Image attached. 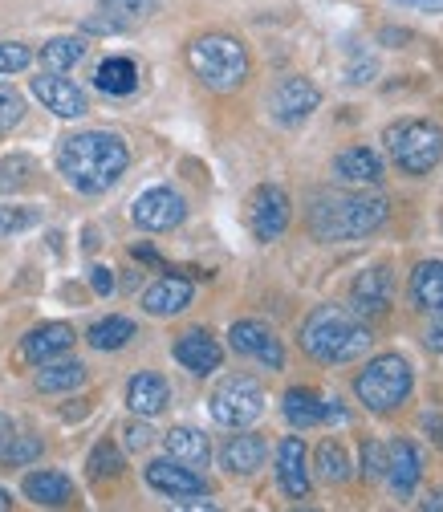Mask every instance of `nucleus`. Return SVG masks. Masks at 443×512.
Returning a JSON list of instances; mask_svg holds the SVG:
<instances>
[{"label":"nucleus","instance_id":"nucleus-1","mask_svg":"<svg viewBox=\"0 0 443 512\" xmlns=\"http://www.w3.org/2000/svg\"><path fill=\"white\" fill-rule=\"evenodd\" d=\"M126 163H131V151L126 143L114 135V131H82V135H70L61 139L57 147V167L66 175V183L82 196H102L110 191Z\"/></svg>","mask_w":443,"mask_h":512},{"label":"nucleus","instance_id":"nucleus-2","mask_svg":"<svg viewBox=\"0 0 443 512\" xmlns=\"http://www.w3.org/2000/svg\"><path fill=\"white\" fill-rule=\"evenodd\" d=\"M391 204L374 191H326L309 204V232L326 240V244H342V240H362L374 236L387 224Z\"/></svg>","mask_w":443,"mask_h":512},{"label":"nucleus","instance_id":"nucleus-3","mask_svg":"<svg viewBox=\"0 0 443 512\" xmlns=\"http://www.w3.org/2000/svg\"><path fill=\"white\" fill-rule=\"evenodd\" d=\"M370 342H374L370 322H362L350 305H322V309H313L301 326V350L326 366H346V362L362 358L370 350Z\"/></svg>","mask_w":443,"mask_h":512},{"label":"nucleus","instance_id":"nucleus-4","mask_svg":"<svg viewBox=\"0 0 443 512\" xmlns=\"http://www.w3.org/2000/svg\"><path fill=\"white\" fill-rule=\"evenodd\" d=\"M187 66H192V74L216 90V94H232L248 82V49L232 37V33H204L196 37L192 45H187Z\"/></svg>","mask_w":443,"mask_h":512},{"label":"nucleus","instance_id":"nucleus-5","mask_svg":"<svg viewBox=\"0 0 443 512\" xmlns=\"http://www.w3.org/2000/svg\"><path fill=\"white\" fill-rule=\"evenodd\" d=\"M415 391V370L403 354H374L358 374H354V395L366 411L391 415L399 411Z\"/></svg>","mask_w":443,"mask_h":512},{"label":"nucleus","instance_id":"nucleus-6","mask_svg":"<svg viewBox=\"0 0 443 512\" xmlns=\"http://www.w3.org/2000/svg\"><path fill=\"white\" fill-rule=\"evenodd\" d=\"M383 147L403 175H431L443 159V131L427 118H399L383 131Z\"/></svg>","mask_w":443,"mask_h":512},{"label":"nucleus","instance_id":"nucleus-7","mask_svg":"<svg viewBox=\"0 0 443 512\" xmlns=\"http://www.w3.org/2000/svg\"><path fill=\"white\" fill-rule=\"evenodd\" d=\"M208 411L220 427H248V423H257L261 411H265V387L252 374H232L212 391Z\"/></svg>","mask_w":443,"mask_h":512},{"label":"nucleus","instance_id":"nucleus-8","mask_svg":"<svg viewBox=\"0 0 443 512\" xmlns=\"http://www.w3.org/2000/svg\"><path fill=\"white\" fill-rule=\"evenodd\" d=\"M395 305V277L387 265H370L354 277L350 285V309L362 317V322H378V317H387Z\"/></svg>","mask_w":443,"mask_h":512},{"label":"nucleus","instance_id":"nucleus-9","mask_svg":"<svg viewBox=\"0 0 443 512\" xmlns=\"http://www.w3.org/2000/svg\"><path fill=\"white\" fill-rule=\"evenodd\" d=\"M289 216H293V204H289V196L281 187L265 183V187L252 191V200H248V228H252V236H257V240H265V244L277 240L289 228Z\"/></svg>","mask_w":443,"mask_h":512},{"label":"nucleus","instance_id":"nucleus-10","mask_svg":"<svg viewBox=\"0 0 443 512\" xmlns=\"http://www.w3.org/2000/svg\"><path fill=\"white\" fill-rule=\"evenodd\" d=\"M318 106H322V90L313 86L309 78H297V74L281 78L277 90H273V98H269V110H273V118L281 126H301Z\"/></svg>","mask_w":443,"mask_h":512},{"label":"nucleus","instance_id":"nucleus-11","mask_svg":"<svg viewBox=\"0 0 443 512\" xmlns=\"http://www.w3.org/2000/svg\"><path fill=\"white\" fill-rule=\"evenodd\" d=\"M183 216H187V204H183L179 191H171V187L143 191V196L135 200V208H131V220L143 232H171L175 224H183Z\"/></svg>","mask_w":443,"mask_h":512},{"label":"nucleus","instance_id":"nucleus-12","mask_svg":"<svg viewBox=\"0 0 443 512\" xmlns=\"http://www.w3.org/2000/svg\"><path fill=\"white\" fill-rule=\"evenodd\" d=\"M285 419L293 427H322V423H346V407L338 399H322L318 391H309V387H293L285 391V403H281Z\"/></svg>","mask_w":443,"mask_h":512},{"label":"nucleus","instance_id":"nucleus-13","mask_svg":"<svg viewBox=\"0 0 443 512\" xmlns=\"http://www.w3.org/2000/svg\"><path fill=\"white\" fill-rule=\"evenodd\" d=\"M228 342H232L236 354L261 362V366H269V370H281V366H285V346H281V338H277L265 322H236V326L228 330Z\"/></svg>","mask_w":443,"mask_h":512},{"label":"nucleus","instance_id":"nucleus-14","mask_svg":"<svg viewBox=\"0 0 443 512\" xmlns=\"http://www.w3.org/2000/svg\"><path fill=\"white\" fill-rule=\"evenodd\" d=\"M419 476H423V456H419V447L411 439H395L387 443V472L383 480L391 484V492L399 500H407L415 488H419Z\"/></svg>","mask_w":443,"mask_h":512},{"label":"nucleus","instance_id":"nucleus-15","mask_svg":"<svg viewBox=\"0 0 443 512\" xmlns=\"http://www.w3.org/2000/svg\"><path fill=\"white\" fill-rule=\"evenodd\" d=\"M33 94L45 110H53L57 118H82L90 110L82 86H74L70 78H61V74H45V78H33Z\"/></svg>","mask_w":443,"mask_h":512},{"label":"nucleus","instance_id":"nucleus-16","mask_svg":"<svg viewBox=\"0 0 443 512\" xmlns=\"http://www.w3.org/2000/svg\"><path fill=\"white\" fill-rule=\"evenodd\" d=\"M277 480L285 488L289 500H305L309 496V452L301 435H285L277 447Z\"/></svg>","mask_w":443,"mask_h":512},{"label":"nucleus","instance_id":"nucleus-17","mask_svg":"<svg viewBox=\"0 0 443 512\" xmlns=\"http://www.w3.org/2000/svg\"><path fill=\"white\" fill-rule=\"evenodd\" d=\"M175 362L183 366V370H192V374H212V370H220V362H224V346L208 334V330H187V334H179V342H175Z\"/></svg>","mask_w":443,"mask_h":512},{"label":"nucleus","instance_id":"nucleus-18","mask_svg":"<svg viewBox=\"0 0 443 512\" xmlns=\"http://www.w3.org/2000/svg\"><path fill=\"white\" fill-rule=\"evenodd\" d=\"M143 476H147V484L155 488V492H163V496H187V492H208V484H204V476L196 472V468H187V464H179V460H151L147 468H143Z\"/></svg>","mask_w":443,"mask_h":512},{"label":"nucleus","instance_id":"nucleus-19","mask_svg":"<svg viewBox=\"0 0 443 512\" xmlns=\"http://www.w3.org/2000/svg\"><path fill=\"white\" fill-rule=\"evenodd\" d=\"M334 175L346 187H378L383 183V155L374 147H346L334 159Z\"/></svg>","mask_w":443,"mask_h":512},{"label":"nucleus","instance_id":"nucleus-20","mask_svg":"<svg viewBox=\"0 0 443 512\" xmlns=\"http://www.w3.org/2000/svg\"><path fill=\"white\" fill-rule=\"evenodd\" d=\"M171 403V387L167 378L155 374V370H143L131 378V387H126V407H131L139 419H155L159 411H167Z\"/></svg>","mask_w":443,"mask_h":512},{"label":"nucleus","instance_id":"nucleus-21","mask_svg":"<svg viewBox=\"0 0 443 512\" xmlns=\"http://www.w3.org/2000/svg\"><path fill=\"white\" fill-rule=\"evenodd\" d=\"M78 342V334H74V326H66V322H49V326H37L25 342H21V354L29 358V362H49V358H61L70 346Z\"/></svg>","mask_w":443,"mask_h":512},{"label":"nucleus","instance_id":"nucleus-22","mask_svg":"<svg viewBox=\"0 0 443 512\" xmlns=\"http://www.w3.org/2000/svg\"><path fill=\"white\" fill-rule=\"evenodd\" d=\"M187 305H192V281L187 277H163L143 293V309L151 317H171V313H183Z\"/></svg>","mask_w":443,"mask_h":512},{"label":"nucleus","instance_id":"nucleus-23","mask_svg":"<svg viewBox=\"0 0 443 512\" xmlns=\"http://www.w3.org/2000/svg\"><path fill=\"white\" fill-rule=\"evenodd\" d=\"M159 9V0H102L98 5V21H90V29H102V33H118V29H131L139 21H147L151 13Z\"/></svg>","mask_w":443,"mask_h":512},{"label":"nucleus","instance_id":"nucleus-24","mask_svg":"<svg viewBox=\"0 0 443 512\" xmlns=\"http://www.w3.org/2000/svg\"><path fill=\"white\" fill-rule=\"evenodd\" d=\"M265 439L261 435H232L224 443V452H220V464L232 472V476H248V472H257L265 464Z\"/></svg>","mask_w":443,"mask_h":512},{"label":"nucleus","instance_id":"nucleus-25","mask_svg":"<svg viewBox=\"0 0 443 512\" xmlns=\"http://www.w3.org/2000/svg\"><path fill=\"white\" fill-rule=\"evenodd\" d=\"M411 301L419 313H443V261H423L411 273Z\"/></svg>","mask_w":443,"mask_h":512},{"label":"nucleus","instance_id":"nucleus-26","mask_svg":"<svg viewBox=\"0 0 443 512\" xmlns=\"http://www.w3.org/2000/svg\"><path fill=\"white\" fill-rule=\"evenodd\" d=\"M94 86L110 98H126V94L139 90V66L131 57H106L98 66V74H94Z\"/></svg>","mask_w":443,"mask_h":512},{"label":"nucleus","instance_id":"nucleus-27","mask_svg":"<svg viewBox=\"0 0 443 512\" xmlns=\"http://www.w3.org/2000/svg\"><path fill=\"white\" fill-rule=\"evenodd\" d=\"M25 496L41 508H61V504L74 500V484L61 472H29L25 476Z\"/></svg>","mask_w":443,"mask_h":512},{"label":"nucleus","instance_id":"nucleus-28","mask_svg":"<svg viewBox=\"0 0 443 512\" xmlns=\"http://www.w3.org/2000/svg\"><path fill=\"white\" fill-rule=\"evenodd\" d=\"M163 443H167V456L179 460V464H187V468H204L208 456H212L208 439L200 431H192V427H171Z\"/></svg>","mask_w":443,"mask_h":512},{"label":"nucleus","instance_id":"nucleus-29","mask_svg":"<svg viewBox=\"0 0 443 512\" xmlns=\"http://www.w3.org/2000/svg\"><path fill=\"white\" fill-rule=\"evenodd\" d=\"M86 382V366L82 362H57V358H49V362H41V370H37V391H45V395H61V391H78Z\"/></svg>","mask_w":443,"mask_h":512},{"label":"nucleus","instance_id":"nucleus-30","mask_svg":"<svg viewBox=\"0 0 443 512\" xmlns=\"http://www.w3.org/2000/svg\"><path fill=\"white\" fill-rule=\"evenodd\" d=\"M313 464H318V476L326 484H346L350 480V468H354L342 439H322L318 452H313Z\"/></svg>","mask_w":443,"mask_h":512},{"label":"nucleus","instance_id":"nucleus-31","mask_svg":"<svg viewBox=\"0 0 443 512\" xmlns=\"http://www.w3.org/2000/svg\"><path fill=\"white\" fill-rule=\"evenodd\" d=\"M82 57H86V41L82 37H53L41 49V66H45V74H66V70L78 66Z\"/></svg>","mask_w":443,"mask_h":512},{"label":"nucleus","instance_id":"nucleus-32","mask_svg":"<svg viewBox=\"0 0 443 512\" xmlns=\"http://www.w3.org/2000/svg\"><path fill=\"white\" fill-rule=\"evenodd\" d=\"M131 338H135V322H131V317H102V322H94L90 334H86V342L94 350H122Z\"/></svg>","mask_w":443,"mask_h":512},{"label":"nucleus","instance_id":"nucleus-33","mask_svg":"<svg viewBox=\"0 0 443 512\" xmlns=\"http://www.w3.org/2000/svg\"><path fill=\"white\" fill-rule=\"evenodd\" d=\"M41 456V439L37 435H13L5 447H0V464H9V468H25Z\"/></svg>","mask_w":443,"mask_h":512},{"label":"nucleus","instance_id":"nucleus-34","mask_svg":"<svg viewBox=\"0 0 443 512\" xmlns=\"http://www.w3.org/2000/svg\"><path fill=\"white\" fill-rule=\"evenodd\" d=\"M41 220L37 208H17V204H0V236H17Z\"/></svg>","mask_w":443,"mask_h":512},{"label":"nucleus","instance_id":"nucleus-35","mask_svg":"<svg viewBox=\"0 0 443 512\" xmlns=\"http://www.w3.org/2000/svg\"><path fill=\"white\" fill-rule=\"evenodd\" d=\"M387 472V443H378V439H366L362 443V480H383Z\"/></svg>","mask_w":443,"mask_h":512},{"label":"nucleus","instance_id":"nucleus-36","mask_svg":"<svg viewBox=\"0 0 443 512\" xmlns=\"http://www.w3.org/2000/svg\"><path fill=\"white\" fill-rule=\"evenodd\" d=\"M122 472V456H118V447L114 443H98L94 452H90V476H118Z\"/></svg>","mask_w":443,"mask_h":512},{"label":"nucleus","instance_id":"nucleus-37","mask_svg":"<svg viewBox=\"0 0 443 512\" xmlns=\"http://www.w3.org/2000/svg\"><path fill=\"white\" fill-rule=\"evenodd\" d=\"M29 61H33L29 45H21V41H0V78H5V74H21Z\"/></svg>","mask_w":443,"mask_h":512},{"label":"nucleus","instance_id":"nucleus-38","mask_svg":"<svg viewBox=\"0 0 443 512\" xmlns=\"http://www.w3.org/2000/svg\"><path fill=\"white\" fill-rule=\"evenodd\" d=\"M21 118H25V98L9 86H0V131H13Z\"/></svg>","mask_w":443,"mask_h":512},{"label":"nucleus","instance_id":"nucleus-39","mask_svg":"<svg viewBox=\"0 0 443 512\" xmlns=\"http://www.w3.org/2000/svg\"><path fill=\"white\" fill-rule=\"evenodd\" d=\"M29 171H33L29 159H9V163H0V191H13V187H21V183H29Z\"/></svg>","mask_w":443,"mask_h":512},{"label":"nucleus","instance_id":"nucleus-40","mask_svg":"<svg viewBox=\"0 0 443 512\" xmlns=\"http://www.w3.org/2000/svg\"><path fill=\"white\" fill-rule=\"evenodd\" d=\"M122 435H126V447H131V452H143V447L155 439V431H151L147 423H131V427L122 431Z\"/></svg>","mask_w":443,"mask_h":512},{"label":"nucleus","instance_id":"nucleus-41","mask_svg":"<svg viewBox=\"0 0 443 512\" xmlns=\"http://www.w3.org/2000/svg\"><path fill=\"white\" fill-rule=\"evenodd\" d=\"M399 9H411V13H427V17H443V0H395Z\"/></svg>","mask_w":443,"mask_h":512},{"label":"nucleus","instance_id":"nucleus-42","mask_svg":"<svg viewBox=\"0 0 443 512\" xmlns=\"http://www.w3.org/2000/svg\"><path fill=\"white\" fill-rule=\"evenodd\" d=\"M423 431H427V439L435 447H443V411H427L423 415Z\"/></svg>","mask_w":443,"mask_h":512},{"label":"nucleus","instance_id":"nucleus-43","mask_svg":"<svg viewBox=\"0 0 443 512\" xmlns=\"http://www.w3.org/2000/svg\"><path fill=\"white\" fill-rule=\"evenodd\" d=\"M90 285H94V293H102V297H106V293H114V273L98 265V269L90 273Z\"/></svg>","mask_w":443,"mask_h":512},{"label":"nucleus","instance_id":"nucleus-44","mask_svg":"<svg viewBox=\"0 0 443 512\" xmlns=\"http://www.w3.org/2000/svg\"><path fill=\"white\" fill-rule=\"evenodd\" d=\"M427 346H431L435 354H443V313H435V322L427 326Z\"/></svg>","mask_w":443,"mask_h":512},{"label":"nucleus","instance_id":"nucleus-45","mask_svg":"<svg viewBox=\"0 0 443 512\" xmlns=\"http://www.w3.org/2000/svg\"><path fill=\"white\" fill-rule=\"evenodd\" d=\"M13 435H17V427H13V419H9V415H0V447H5V443H9Z\"/></svg>","mask_w":443,"mask_h":512},{"label":"nucleus","instance_id":"nucleus-46","mask_svg":"<svg viewBox=\"0 0 443 512\" xmlns=\"http://www.w3.org/2000/svg\"><path fill=\"white\" fill-rule=\"evenodd\" d=\"M423 508H427V512H439V508H443V496H439V492H435V496H427V500H423Z\"/></svg>","mask_w":443,"mask_h":512},{"label":"nucleus","instance_id":"nucleus-47","mask_svg":"<svg viewBox=\"0 0 443 512\" xmlns=\"http://www.w3.org/2000/svg\"><path fill=\"white\" fill-rule=\"evenodd\" d=\"M9 504H13V500H9V492L0 488V512H9Z\"/></svg>","mask_w":443,"mask_h":512}]
</instances>
